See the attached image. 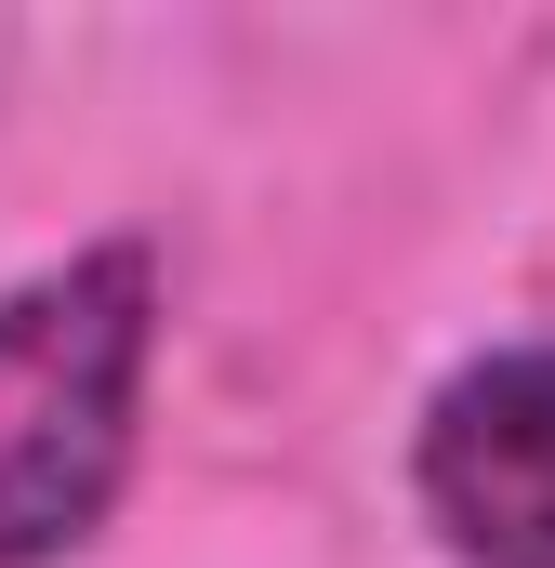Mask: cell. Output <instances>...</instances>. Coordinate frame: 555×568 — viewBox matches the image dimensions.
Returning a JSON list of instances; mask_svg holds the SVG:
<instances>
[{
    "instance_id": "cell-1",
    "label": "cell",
    "mask_w": 555,
    "mask_h": 568,
    "mask_svg": "<svg viewBox=\"0 0 555 568\" xmlns=\"http://www.w3.org/2000/svg\"><path fill=\"white\" fill-rule=\"evenodd\" d=\"M159 371V252L93 239L0 291V568L80 556L145 449Z\"/></svg>"
},
{
    "instance_id": "cell-2",
    "label": "cell",
    "mask_w": 555,
    "mask_h": 568,
    "mask_svg": "<svg viewBox=\"0 0 555 568\" xmlns=\"http://www.w3.org/2000/svg\"><path fill=\"white\" fill-rule=\"evenodd\" d=\"M411 503L463 568H555V344H490L423 397Z\"/></svg>"
}]
</instances>
